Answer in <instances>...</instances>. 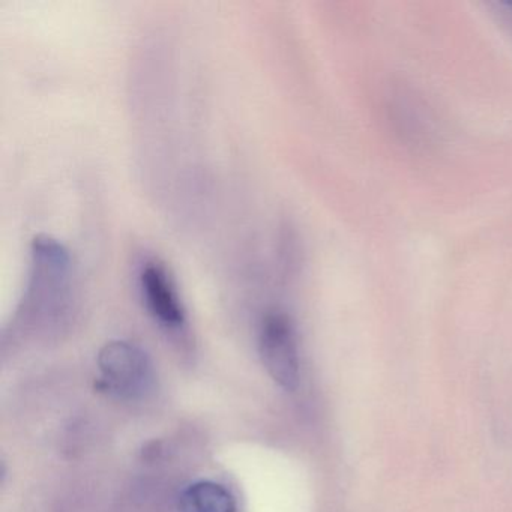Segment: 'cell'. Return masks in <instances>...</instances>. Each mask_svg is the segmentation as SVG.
<instances>
[{"mask_svg":"<svg viewBox=\"0 0 512 512\" xmlns=\"http://www.w3.org/2000/svg\"><path fill=\"white\" fill-rule=\"evenodd\" d=\"M73 314L74 269L70 251L52 236H35L17 320L29 331L52 335L64 331Z\"/></svg>","mask_w":512,"mask_h":512,"instance_id":"obj_1","label":"cell"},{"mask_svg":"<svg viewBox=\"0 0 512 512\" xmlns=\"http://www.w3.org/2000/svg\"><path fill=\"white\" fill-rule=\"evenodd\" d=\"M103 388L125 400H140L155 385L154 365L145 350L128 341H110L98 355Z\"/></svg>","mask_w":512,"mask_h":512,"instance_id":"obj_2","label":"cell"},{"mask_svg":"<svg viewBox=\"0 0 512 512\" xmlns=\"http://www.w3.org/2000/svg\"><path fill=\"white\" fill-rule=\"evenodd\" d=\"M259 350L269 376L286 391H295L299 385L301 362L295 325L286 313L274 310L263 316Z\"/></svg>","mask_w":512,"mask_h":512,"instance_id":"obj_3","label":"cell"},{"mask_svg":"<svg viewBox=\"0 0 512 512\" xmlns=\"http://www.w3.org/2000/svg\"><path fill=\"white\" fill-rule=\"evenodd\" d=\"M137 281L143 304L155 322L176 337L187 334V311L167 266L158 257H143Z\"/></svg>","mask_w":512,"mask_h":512,"instance_id":"obj_4","label":"cell"},{"mask_svg":"<svg viewBox=\"0 0 512 512\" xmlns=\"http://www.w3.org/2000/svg\"><path fill=\"white\" fill-rule=\"evenodd\" d=\"M179 512H238V505L224 485L214 481H199L182 491Z\"/></svg>","mask_w":512,"mask_h":512,"instance_id":"obj_5","label":"cell"}]
</instances>
